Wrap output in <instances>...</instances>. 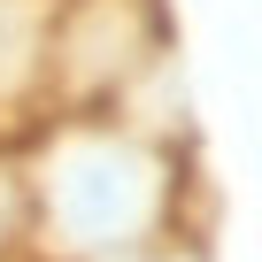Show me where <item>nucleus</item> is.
Returning <instances> with one entry per match:
<instances>
[{"mask_svg":"<svg viewBox=\"0 0 262 262\" xmlns=\"http://www.w3.org/2000/svg\"><path fill=\"white\" fill-rule=\"evenodd\" d=\"M47 178H54V208L77 231V247H131V231L147 224L162 155L123 139V131H77Z\"/></svg>","mask_w":262,"mask_h":262,"instance_id":"f257e3e1","label":"nucleus"},{"mask_svg":"<svg viewBox=\"0 0 262 262\" xmlns=\"http://www.w3.org/2000/svg\"><path fill=\"white\" fill-rule=\"evenodd\" d=\"M162 47V0H62L47 16V62L70 93H123Z\"/></svg>","mask_w":262,"mask_h":262,"instance_id":"f03ea898","label":"nucleus"}]
</instances>
